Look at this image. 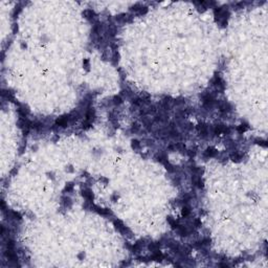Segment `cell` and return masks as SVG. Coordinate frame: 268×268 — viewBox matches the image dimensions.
I'll return each instance as SVG.
<instances>
[{
  "label": "cell",
  "mask_w": 268,
  "mask_h": 268,
  "mask_svg": "<svg viewBox=\"0 0 268 268\" xmlns=\"http://www.w3.org/2000/svg\"><path fill=\"white\" fill-rule=\"evenodd\" d=\"M113 225H114L116 230H119L123 236H128V237H131L132 236L131 230H130L121 220H116V219L113 220Z\"/></svg>",
  "instance_id": "cell-1"
},
{
  "label": "cell",
  "mask_w": 268,
  "mask_h": 268,
  "mask_svg": "<svg viewBox=\"0 0 268 268\" xmlns=\"http://www.w3.org/2000/svg\"><path fill=\"white\" fill-rule=\"evenodd\" d=\"M196 129H197V132H198V134L200 135V137H202V138H206V137H208V135H210V131L212 130V128H210L208 125L204 124V123H200V124H198L197 127H196Z\"/></svg>",
  "instance_id": "cell-2"
},
{
  "label": "cell",
  "mask_w": 268,
  "mask_h": 268,
  "mask_svg": "<svg viewBox=\"0 0 268 268\" xmlns=\"http://www.w3.org/2000/svg\"><path fill=\"white\" fill-rule=\"evenodd\" d=\"M130 11L135 13L136 15L141 16V15H146L147 13H148V11H149V9H148V6L143 5L141 3H136V4L130 6Z\"/></svg>",
  "instance_id": "cell-3"
},
{
  "label": "cell",
  "mask_w": 268,
  "mask_h": 268,
  "mask_svg": "<svg viewBox=\"0 0 268 268\" xmlns=\"http://www.w3.org/2000/svg\"><path fill=\"white\" fill-rule=\"evenodd\" d=\"M70 123H71V114L63 115L56 119V126H58L60 128H66V127H68Z\"/></svg>",
  "instance_id": "cell-4"
},
{
  "label": "cell",
  "mask_w": 268,
  "mask_h": 268,
  "mask_svg": "<svg viewBox=\"0 0 268 268\" xmlns=\"http://www.w3.org/2000/svg\"><path fill=\"white\" fill-rule=\"evenodd\" d=\"M90 210L95 212V213L100 215V216H104V217L112 216V212H111L109 208H104V207L96 206V205H93V204H92L91 207H90Z\"/></svg>",
  "instance_id": "cell-5"
},
{
  "label": "cell",
  "mask_w": 268,
  "mask_h": 268,
  "mask_svg": "<svg viewBox=\"0 0 268 268\" xmlns=\"http://www.w3.org/2000/svg\"><path fill=\"white\" fill-rule=\"evenodd\" d=\"M132 19H133V15H129V14H126V13H122V14H119L114 17V20L119 23H128V22H131Z\"/></svg>",
  "instance_id": "cell-6"
},
{
  "label": "cell",
  "mask_w": 268,
  "mask_h": 268,
  "mask_svg": "<svg viewBox=\"0 0 268 268\" xmlns=\"http://www.w3.org/2000/svg\"><path fill=\"white\" fill-rule=\"evenodd\" d=\"M81 195H82L83 198L86 200V202H90V203H92L93 200H94V195H93L92 191L89 189V188H85V189L81 190Z\"/></svg>",
  "instance_id": "cell-7"
},
{
  "label": "cell",
  "mask_w": 268,
  "mask_h": 268,
  "mask_svg": "<svg viewBox=\"0 0 268 268\" xmlns=\"http://www.w3.org/2000/svg\"><path fill=\"white\" fill-rule=\"evenodd\" d=\"M217 154H218V151L214 147H207L203 152V157L204 158H213V157L217 156Z\"/></svg>",
  "instance_id": "cell-8"
},
{
  "label": "cell",
  "mask_w": 268,
  "mask_h": 268,
  "mask_svg": "<svg viewBox=\"0 0 268 268\" xmlns=\"http://www.w3.org/2000/svg\"><path fill=\"white\" fill-rule=\"evenodd\" d=\"M94 119H95L94 109H93V108H89L85 113V121L86 122L90 123V124H92V123L94 122Z\"/></svg>",
  "instance_id": "cell-9"
},
{
  "label": "cell",
  "mask_w": 268,
  "mask_h": 268,
  "mask_svg": "<svg viewBox=\"0 0 268 268\" xmlns=\"http://www.w3.org/2000/svg\"><path fill=\"white\" fill-rule=\"evenodd\" d=\"M154 159H155L156 161L157 162H160V163H165L167 161H169L168 160V155L165 154V152H159V153H157L155 155V157H154Z\"/></svg>",
  "instance_id": "cell-10"
},
{
  "label": "cell",
  "mask_w": 268,
  "mask_h": 268,
  "mask_svg": "<svg viewBox=\"0 0 268 268\" xmlns=\"http://www.w3.org/2000/svg\"><path fill=\"white\" fill-rule=\"evenodd\" d=\"M176 232L181 238H186V237H189V236H190L189 228H188V227H186V226H183V225H180L179 227L176 229Z\"/></svg>",
  "instance_id": "cell-11"
},
{
  "label": "cell",
  "mask_w": 268,
  "mask_h": 268,
  "mask_svg": "<svg viewBox=\"0 0 268 268\" xmlns=\"http://www.w3.org/2000/svg\"><path fill=\"white\" fill-rule=\"evenodd\" d=\"M168 119H169V117H168V115L165 114V113L160 112L154 115V121H155L156 123H167Z\"/></svg>",
  "instance_id": "cell-12"
},
{
  "label": "cell",
  "mask_w": 268,
  "mask_h": 268,
  "mask_svg": "<svg viewBox=\"0 0 268 268\" xmlns=\"http://www.w3.org/2000/svg\"><path fill=\"white\" fill-rule=\"evenodd\" d=\"M213 85L216 86V87H221L222 89H224V82H223L222 78L220 76H215L213 79Z\"/></svg>",
  "instance_id": "cell-13"
},
{
  "label": "cell",
  "mask_w": 268,
  "mask_h": 268,
  "mask_svg": "<svg viewBox=\"0 0 268 268\" xmlns=\"http://www.w3.org/2000/svg\"><path fill=\"white\" fill-rule=\"evenodd\" d=\"M167 221H168V223L170 224L171 227H172L173 229H175V230H176V229L180 226V224L178 223V221H177V220L175 219V218H173V217L168 216V217H167Z\"/></svg>",
  "instance_id": "cell-14"
},
{
  "label": "cell",
  "mask_w": 268,
  "mask_h": 268,
  "mask_svg": "<svg viewBox=\"0 0 268 268\" xmlns=\"http://www.w3.org/2000/svg\"><path fill=\"white\" fill-rule=\"evenodd\" d=\"M160 247H161V243H160V242H150V243L148 244V249H149L150 251H152V253L159 250Z\"/></svg>",
  "instance_id": "cell-15"
},
{
  "label": "cell",
  "mask_w": 268,
  "mask_h": 268,
  "mask_svg": "<svg viewBox=\"0 0 268 268\" xmlns=\"http://www.w3.org/2000/svg\"><path fill=\"white\" fill-rule=\"evenodd\" d=\"M83 15H84V17H85L87 20H89V21H92V20L96 17V14H95L94 11H92V9H86L85 12L83 13Z\"/></svg>",
  "instance_id": "cell-16"
},
{
  "label": "cell",
  "mask_w": 268,
  "mask_h": 268,
  "mask_svg": "<svg viewBox=\"0 0 268 268\" xmlns=\"http://www.w3.org/2000/svg\"><path fill=\"white\" fill-rule=\"evenodd\" d=\"M229 157H230V159H232V161H236V162L241 161V159H242V155H241L240 153H238L237 151L230 153V154H229Z\"/></svg>",
  "instance_id": "cell-17"
},
{
  "label": "cell",
  "mask_w": 268,
  "mask_h": 268,
  "mask_svg": "<svg viewBox=\"0 0 268 268\" xmlns=\"http://www.w3.org/2000/svg\"><path fill=\"white\" fill-rule=\"evenodd\" d=\"M62 204H63V206H64L65 208H70L72 202H71V199H70L69 197L63 196V197H62Z\"/></svg>",
  "instance_id": "cell-18"
},
{
  "label": "cell",
  "mask_w": 268,
  "mask_h": 268,
  "mask_svg": "<svg viewBox=\"0 0 268 268\" xmlns=\"http://www.w3.org/2000/svg\"><path fill=\"white\" fill-rule=\"evenodd\" d=\"M191 213H192V210H191V207L189 206V205H184V206L182 207V210H181V216L184 217V218H186V217H189L190 215H191Z\"/></svg>",
  "instance_id": "cell-19"
},
{
  "label": "cell",
  "mask_w": 268,
  "mask_h": 268,
  "mask_svg": "<svg viewBox=\"0 0 268 268\" xmlns=\"http://www.w3.org/2000/svg\"><path fill=\"white\" fill-rule=\"evenodd\" d=\"M174 106H181V105H184L186 103V100L183 98H173L172 100Z\"/></svg>",
  "instance_id": "cell-20"
},
{
  "label": "cell",
  "mask_w": 268,
  "mask_h": 268,
  "mask_svg": "<svg viewBox=\"0 0 268 268\" xmlns=\"http://www.w3.org/2000/svg\"><path fill=\"white\" fill-rule=\"evenodd\" d=\"M249 129V126H248V124H246V123H244V124H241L240 126H238L237 127V131L239 132V133H244V132H246L247 130Z\"/></svg>",
  "instance_id": "cell-21"
},
{
  "label": "cell",
  "mask_w": 268,
  "mask_h": 268,
  "mask_svg": "<svg viewBox=\"0 0 268 268\" xmlns=\"http://www.w3.org/2000/svg\"><path fill=\"white\" fill-rule=\"evenodd\" d=\"M130 131H131V133H134V134L138 133V132L140 131V125L139 124H137V123L132 124L131 128H130Z\"/></svg>",
  "instance_id": "cell-22"
},
{
  "label": "cell",
  "mask_w": 268,
  "mask_h": 268,
  "mask_svg": "<svg viewBox=\"0 0 268 268\" xmlns=\"http://www.w3.org/2000/svg\"><path fill=\"white\" fill-rule=\"evenodd\" d=\"M131 148L134 150V151H136V150H139V149H140V143H139V140H137V139H132V140H131Z\"/></svg>",
  "instance_id": "cell-23"
},
{
  "label": "cell",
  "mask_w": 268,
  "mask_h": 268,
  "mask_svg": "<svg viewBox=\"0 0 268 268\" xmlns=\"http://www.w3.org/2000/svg\"><path fill=\"white\" fill-rule=\"evenodd\" d=\"M112 103H113V105H115V106H119V105L123 104V98H121L119 95H115V96L112 98Z\"/></svg>",
  "instance_id": "cell-24"
},
{
  "label": "cell",
  "mask_w": 268,
  "mask_h": 268,
  "mask_svg": "<svg viewBox=\"0 0 268 268\" xmlns=\"http://www.w3.org/2000/svg\"><path fill=\"white\" fill-rule=\"evenodd\" d=\"M147 111V115H149V114H155L156 112H157V109H156L155 106H149L148 107V109H146Z\"/></svg>",
  "instance_id": "cell-25"
},
{
  "label": "cell",
  "mask_w": 268,
  "mask_h": 268,
  "mask_svg": "<svg viewBox=\"0 0 268 268\" xmlns=\"http://www.w3.org/2000/svg\"><path fill=\"white\" fill-rule=\"evenodd\" d=\"M255 143H256L257 145L262 146L263 148H266V147H267V141H266L265 139H262V138H257V139L255 140Z\"/></svg>",
  "instance_id": "cell-26"
},
{
  "label": "cell",
  "mask_w": 268,
  "mask_h": 268,
  "mask_svg": "<svg viewBox=\"0 0 268 268\" xmlns=\"http://www.w3.org/2000/svg\"><path fill=\"white\" fill-rule=\"evenodd\" d=\"M11 217L15 220H21L22 219L21 215H20L19 213H17V212H15V210H11Z\"/></svg>",
  "instance_id": "cell-27"
},
{
  "label": "cell",
  "mask_w": 268,
  "mask_h": 268,
  "mask_svg": "<svg viewBox=\"0 0 268 268\" xmlns=\"http://www.w3.org/2000/svg\"><path fill=\"white\" fill-rule=\"evenodd\" d=\"M191 171H192L194 174H201V173H202L201 168L196 167V165H192V167H191Z\"/></svg>",
  "instance_id": "cell-28"
},
{
  "label": "cell",
  "mask_w": 268,
  "mask_h": 268,
  "mask_svg": "<svg viewBox=\"0 0 268 268\" xmlns=\"http://www.w3.org/2000/svg\"><path fill=\"white\" fill-rule=\"evenodd\" d=\"M73 183L72 182H69V183H67L66 184V186H65V189H64V191H67V192H71L73 190Z\"/></svg>",
  "instance_id": "cell-29"
},
{
  "label": "cell",
  "mask_w": 268,
  "mask_h": 268,
  "mask_svg": "<svg viewBox=\"0 0 268 268\" xmlns=\"http://www.w3.org/2000/svg\"><path fill=\"white\" fill-rule=\"evenodd\" d=\"M192 225L194 226V227H196V228H198V227H200L201 226V221L199 219H195L194 221H193Z\"/></svg>",
  "instance_id": "cell-30"
},
{
  "label": "cell",
  "mask_w": 268,
  "mask_h": 268,
  "mask_svg": "<svg viewBox=\"0 0 268 268\" xmlns=\"http://www.w3.org/2000/svg\"><path fill=\"white\" fill-rule=\"evenodd\" d=\"M83 64H84V66H85L86 69L87 70L89 69V61L88 60H84V63H83Z\"/></svg>",
  "instance_id": "cell-31"
},
{
  "label": "cell",
  "mask_w": 268,
  "mask_h": 268,
  "mask_svg": "<svg viewBox=\"0 0 268 268\" xmlns=\"http://www.w3.org/2000/svg\"><path fill=\"white\" fill-rule=\"evenodd\" d=\"M217 266H221V267H228V264H226V263H218Z\"/></svg>",
  "instance_id": "cell-32"
},
{
  "label": "cell",
  "mask_w": 268,
  "mask_h": 268,
  "mask_svg": "<svg viewBox=\"0 0 268 268\" xmlns=\"http://www.w3.org/2000/svg\"><path fill=\"white\" fill-rule=\"evenodd\" d=\"M117 199H119V196H117V195H113L112 196V200L113 201H116Z\"/></svg>",
  "instance_id": "cell-33"
},
{
  "label": "cell",
  "mask_w": 268,
  "mask_h": 268,
  "mask_svg": "<svg viewBox=\"0 0 268 268\" xmlns=\"http://www.w3.org/2000/svg\"><path fill=\"white\" fill-rule=\"evenodd\" d=\"M84 257H85V255H84V253H80V255H79V258H80V259H83Z\"/></svg>",
  "instance_id": "cell-34"
},
{
  "label": "cell",
  "mask_w": 268,
  "mask_h": 268,
  "mask_svg": "<svg viewBox=\"0 0 268 268\" xmlns=\"http://www.w3.org/2000/svg\"><path fill=\"white\" fill-rule=\"evenodd\" d=\"M68 171H69V172H72V171H73L72 168H71V165H69V167H68Z\"/></svg>",
  "instance_id": "cell-35"
}]
</instances>
